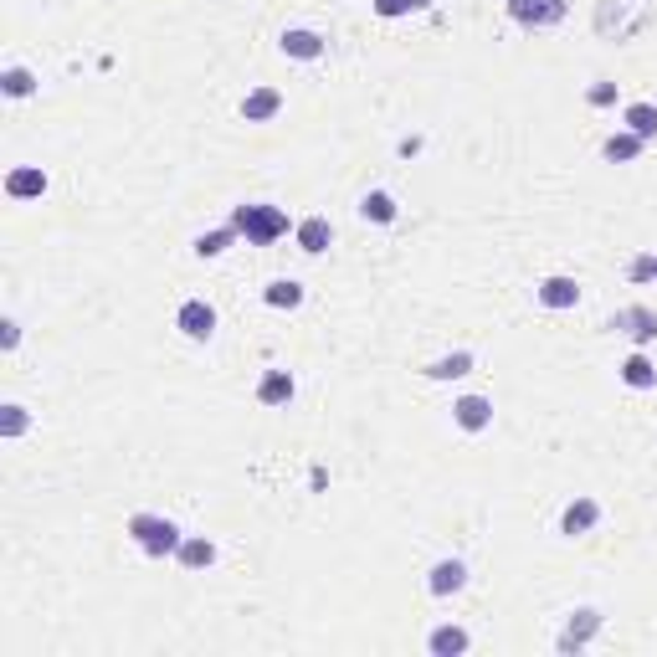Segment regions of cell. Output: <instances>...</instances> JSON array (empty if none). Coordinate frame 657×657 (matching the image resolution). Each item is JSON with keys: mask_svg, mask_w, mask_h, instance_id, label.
Returning <instances> with one entry per match:
<instances>
[{"mask_svg": "<svg viewBox=\"0 0 657 657\" xmlns=\"http://www.w3.org/2000/svg\"><path fill=\"white\" fill-rule=\"evenodd\" d=\"M231 227H237V237H247L252 247H268V242H278V237H288V211L283 206H258V200H247V206L231 211Z\"/></svg>", "mask_w": 657, "mask_h": 657, "instance_id": "cell-1", "label": "cell"}, {"mask_svg": "<svg viewBox=\"0 0 657 657\" xmlns=\"http://www.w3.org/2000/svg\"><path fill=\"white\" fill-rule=\"evenodd\" d=\"M129 534L139 540L144 555H155V560H165V555L180 550V529H175L170 519H159V514H134L129 519Z\"/></svg>", "mask_w": 657, "mask_h": 657, "instance_id": "cell-2", "label": "cell"}, {"mask_svg": "<svg viewBox=\"0 0 657 657\" xmlns=\"http://www.w3.org/2000/svg\"><path fill=\"white\" fill-rule=\"evenodd\" d=\"M509 15L519 26H555L565 21V0H509Z\"/></svg>", "mask_w": 657, "mask_h": 657, "instance_id": "cell-3", "label": "cell"}, {"mask_svg": "<svg viewBox=\"0 0 657 657\" xmlns=\"http://www.w3.org/2000/svg\"><path fill=\"white\" fill-rule=\"evenodd\" d=\"M612 328H622V334H632L637 344H647V339H657V308L632 303V308H622V314L612 318Z\"/></svg>", "mask_w": 657, "mask_h": 657, "instance_id": "cell-4", "label": "cell"}, {"mask_svg": "<svg viewBox=\"0 0 657 657\" xmlns=\"http://www.w3.org/2000/svg\"><path fill=\"white\" fill-rule=\"evenodd\" d=\"M175 324H180V334H186V339H211V334H216V314H211V303H200V298L180 303Z\"/></svg>", "mask_w": 657, "mask_h": 657, "instance_id": "cell-5", "label": "cell"}, {"mask_svg": "<svg viewBox=\"0 0 657 657\" xmlns=\"http://www.w3.org/2000/svg\"><path fill=\"white\" fill-rule=\"evenodd\" d=\"M601 632V612H591V606H581V612L571 616V627L560 632V652H581V647L591 642Z\"/></svg>", "mask_w": 657, "mask_h": 657, "instance_id": "cell-6", "label": "cell"}, {"mask_svg": "<svg viewBox=\"0 0 657 657\" xmlns=\"http://www.w3.org/2000/svg\"><path fill=\"white\" fill-rule=\"evenodd\" d=\"M462 586H468V565H462V560H437V565H431V575H427L431 596H452V591H462Z\"/></svg>", "mask_w": 657, "mask_h": 657, "instance_id": "cell-7", "label": "cell"}, {"mask_svg": "<svg viewBox=\"0 0 657 657\" xmlns=\"http://www.w3.org/2000/svg\"><path fill=\"white\" fill-rule=\"evenodd\" d=\"M596 519H601V503L596 499H575L571 509H565V514H560V534H591V529H596Z\"/></svg>", "mask_w": 657, "mask_h": 657, "instance_id": "cell-8", "label": "cell"}, {"mask_svg": "<svg viewBox=\"0 0 657 657\" xmlns=\"http://www.w3.org/2000/svg\"><path fill=\"white\" fill-rule=\"evenodd\" d=\"M283 57H298V62H314V57H324V36L318 31H303V26H293V31H283Z\"/></svg>", "mask_w": 657, "mask_h": 657, "instance_id": "cell-9", "label": "cell"}, {"mask_svg": "<svg viewBox=\"0 0 657 657\" xmlns=\"http://www.w3.org/2000/svg\"><path fill=\"white\" fill-rule=\"evenodd\" d=\"M278 108H283V93H278V87H258V93H247V98H242V118H247V124H268Z\"/></svg>", "mask_w": 657, "mask_h": 657, "instance_id": "cell-10", "label": "cell"}, {"mask_svg": "<svg viewBox=\"0 0 657 657\" xmlns=\"http://www.w3.org/2000/svg\"><path fill=\"white\" fill-rule=\"evenodd\" d=\"M540 303L544 308H575V303H581V283H575V278H544Z\"/></svg>", "mask_w": 657, "mask_h": 657, "instance_id": "cell-11", "label": "cell"}, {"mask_svg": "<svg viewBox=\"0 0 657 657\" xmlns=\"http://www.w3.org/2000/svg\"><path fill=\"white\" fill-rule=\"evenodd\" d=\"M452 416H458V427H462V431H483L488 421H493V400H483V396H462L458 406H452Z\"/></svg>", "mask_w": 657, "mask_h": 657, "instance_id": "cell-12", "label": "cell"}, {"mask_svg": "<svg viewBox=\"0 0 657 657\" xmlns=\"http://www.w3.org/2000/svg\"><path fill=\"white\" fill-rule=\"evenodd\" d=\"M258 400H262V406H288V400H293V375H288V370H268L258 380Z\"/></svg>", "mask_w": 657, "mask_h": 657, "instance_id": "cell-13", "label": "cell"}, {"mask_svg": "<svg viewBox=\"0 0 657 657\" xmlns=\"http://www.w3.org/2000/svg\"><path fill=\"white\" fill-rule=\"evenodd\" d=\"M175 555H180V565H186V571H206V565H216V544L206 540V534H190V540H180V550H175Z\"/></svg>", "mask_w": 657, "mask_h": 657, "instance_id": "cell-14", "label": "cell"}, {"mask_svg": "<svg viewBox=\"0 0 657 657\" xmlns=\"http://www.w3.org/2000/svg\"><path fill=\"white\" fill-rule=\"evenodd\" d=\"M328 242H334V231H328V221H324V216H308V221H298V247L308 252V258L328 252Z\"/></svg>", "mask_w": 657, "mask_h": 657, "instance_id": "cell-15", "label": "cell"}, {"mask_svg": "<svg viewBox=\"0 0 657 657\" xmlns=\"http://www.w3.org/2000/svg\"><path fill=\"white\" fill-rule=\"evenodd\" d=\"M468 370H472V355H468V349H458V355L431 359L421 375H427V380H458V375H468Z\"/></svg>", "mask_w": 657, "mask_h": 657, "instance_id": "cell-16", "label": "cell"}, {"mask_svg": "<svg viewBox=\"0 0 657 657\" xmlns=\"http://www.w3.org/2000/svg\"><path fill=\"white\" fill-rule=\"evenodd\" d=\"M622 380H627L632 390H652L657 386V365L647 355H627V365H622Z\"/></svg>", "mask_w": 657, "mask_h": 657, "instance_id": "cell-17", "label": "cell"}, {"mask_svg": "<svg viewBox=\"0 0 657 657\" xmlns=\"http://www.w3.org/2000/svg\"><path fill=\"white\" fill-rule=\"evenodd\" d=\"M642 144L647 139H637V134H612V139H606V144H601V155H606V159H612V165H627V159H637V155H642Z\"/></svg>", "mask_w": 657, "mask_h": 657, "instance_id": "cell-18", "label": "cell"}, {"mask_svg": "<svg viewBox=\"0 0 657 657\" xmlns=\"http://www.w3.org/2000/svg\"><path fill=\"white\" fill-rule=\"evenodd\" d=\"M5 190H11L15 200H31V196H42L46 190V175L42 170H11L5 175Z\"/></svg>", "mask_w": 657, "mask_h": 657, "instance_id": "cell-19", "label": "cell"}, {"mask_svg": "<svg viewBox=\"0 0 657 657\" xmlns=\"http://www.w3.org/2000/svg\"><path fill=\"white\" fill-rule=\"evenodd\" d=\"M627 129L637 139H657V103H632L627 108Z\"/></svg>", "mask_w": 657, "mask_h": 657, "instance_id": "cell-20", "label": "cell"}, {"mask_svg": "<svg viewBox=\"0 0 657 657\" xmlns=\"http://www.w3.org/2000/svg\"><path fill=\"white\" fill-rule=\"evenodd\" d=\"M427 647L437 657H452V652H468V632H458V627H437L427 637Z\"/></svg>", "mask_w": 657, "mask_h": 657, "instance_id": "cell-21", "label": "cell"}, {"mask_svg": "<svg viewBox=\"0 0 657 657\" xmlns=\"http://www.w3.org/2000/svg\"><path fill=\"white\" fill-rule=\"evenodd\" d=\"M262 298L272 303V308H298L303 303V283H293V278H278V283H268V293Z\"/></svg>", "mask_w": 657, "mask_h": 657, "instance_id": "cell-22", "label": "cell"}, {"mask_svg": "<svg viewBox=\"0 0 657 657\" xmlns=\"http://www.w3.org/2000/svg\"><path fill=\"white\" fill-rule=\"evenodd\" d=\"M359 216H365V221H380V227H386V221H396V200H390L386 190H370V196L359 200Z\"/></svg>", "mask_w": 657, "mask_h": 657, "instance_id": "cell-23", "label": "cell"}, {"mask_svg": "<svg viewBox=\"0 0 657 657\" xmlns=\"http://www.w3.org/2000/svg\"><path fill=\"white\" fill-rule=\"evenodd\" d=\"M237 242V227H221V231H200L196 237V258H221L227 247Z\"/></svg>", "mask_w": 657, "mask_h": 657, "instance_id": "cell-24", "label": "cell"}, {"mask_svg": "<svg viewBox=\"0 0 657 657\" xmlns=\"http://www.w3.org/2000/svg\"><path fill=\"white\" fill-rule=\"evenodd\" d=\"M0 83H5V93H11V98H26L31 87H36V77H31L26 67H5V77H0Z\"/></svg>", "mask_w": 657, "mask_h": 657, "instance_id": "cell-25", "label": "cell"}, {"mask_svg": "<svg viewBox=\"0 0 657 657\" xmlns=\"http://www.w3.org/2000/svg\"><path fill=\"white\" fill-rule=\"evenodd\" d=\"M0 431H5V437H21V431H26V406H5V411H0Z\"/></svg>", "mask_w": 657, "mask_h": 657, "instance_id": "cell-26", "label": "cell"}, {"mask_svg": "<svg viewBox=\"0 0 657 657\" xmlns=\"http://www.w3.org/2000/svg\"><path fill=\"white\" fill-rule=\"evenodd\" d=\"M657 278V258H637L632 262V283H652Z\"/></svg>", "mask_w": 657, "mask_h": 657, "instance_id": "cell-27", "label": "cell"}, {"mask_svg": "<svg viewBox=\"0 0 657 657\" xmlns=\"http://www.w3.org/2000/svg\"><path fill=\"white\" fill-rule=\"evenodd\" d=\"M416 11V0H375V15H406Z\"/></svg>", "mask_w": 657, "mask_h": 657, "instance_id": "cell-28", "label": "cell"}, {"mask_svg": "<svg viewBox=\"0 0 657 657\" xmlns=\"http://www.w3.org/2000/svg\"><path fill=\"white\" fill-rule=\"evenodd\" d=\"M586 98L596 103V108H606V103H616V83H596V87L586 93Z\"/></svg>", "mask_w": 657, "mask_h": 657, "instance_id": "cell-29", "label": "cell"}, {"mask_svg": "<svg viewBox=\"0 0 657 657\" xmlns=\"http://www.w3.org/2000/svg\"><path fill=\"white\" fill-rule=\"evenodd\" d=\"M15 344H21V324L5 318V324H0V349H15Z\"/></svg>", "mask_w": 657, "mask_h": 657, "instance_id": "cell-30", "label": "cell"}, {"mask_svg": "<svg viewBox=\"0 0 657 657\" xmlns=\"http://www.w3.org/2000/svg\"><path fill=\"white\" fill-rule=\"evenodd\" d=\"M416 5H427V0H416Z\"/></svg>", "mask_w": 657, "mask_h": 657, "instance_id": "cell-31", "label": "cell"}]
</instances>
